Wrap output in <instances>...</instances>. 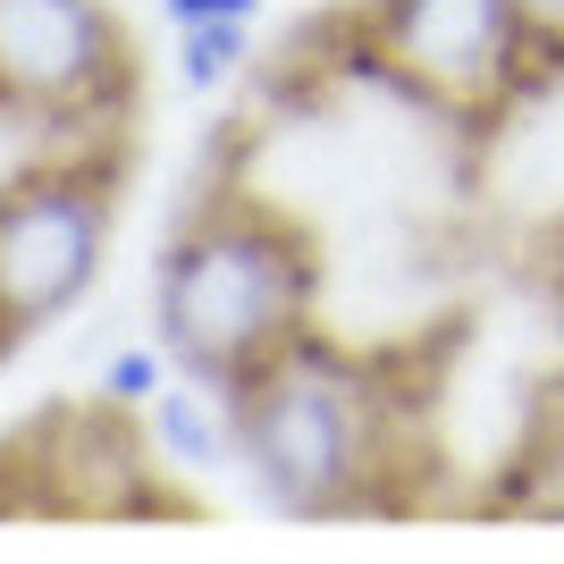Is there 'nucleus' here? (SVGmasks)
Wrapping results in <instances>:
<instances>
[{
	"instance_id": "10",
	"label": "nucleus",
	"mask_w": 564,
	"mask_h": 564,
	"mask_svg": "<svg viewBox=\"0 0 564 564\" xmlns=\"http://www.w3.org/2000/svg\"><path fill=\"white\" fill-rule=\"evenodd\" d=\"M169 34L177 25H212V18H261V0H161Z\"/></svg>"
},
{
	"instance_id": "5",
	"label": "nucleus",
	"mask_w": 564,
	"mask_h": 564,
	"mask_svg": "<svg viewBox=\"0 0 564 564\" xmlns=\"http://www.w3.org/2000/svg\"><path fill=\"white\" fill-rule=\"evenodd\" d=\"M135 34L110 0H0V127L25 143L127 135Z\"/></svg>"
},
{
	"instance_id": "8",
	"label": "nucleus",
	"mask_w": 564,
	"mask_h": 564,
	"mask_svg": "<svg viewBox=\"0 0 564 564\" xmlns=\"http://www.w3.org/2000/svg\"><path fill=\"white\" fill-rule=\"evenodd\" d=\"M169 379H177V362H169V346L152 337V346H118L110 362H101L94 397H101V404H118V413H143V404L161 397Z\"/></svg>"
},
{
	"instance_id": "11",
	"label": "nucleus",
	"mask_w": 564,
	"mask_h": 564,
	"mask_svg": "<svg viewBox=\"0 0 564 564\" xmlns=\"http://www.w3.org/2000/svg\"><path fill=\"white\" fill-rule=\"evenodd\" d=\"M9 354H18V337H9V329H0V362H9Z\"/></svg>"
},
{
	"instance_id": "9",
	"label": "nucleus",
	"mask_w": 564,
	"mask_h": 564,
	"mask_svg": "<svg viewBox=\"0 0 564 564\" xmlns=\"http://www.w3.org/2000/svg\"><path fill=\"white\" fill-rule=\"evenodd\" d=\"M522 34H531V59H540V76L556 85L564 76V0H514Z\"/></svg>"
},
{
	"instance_id": "2",
	"label": "nucleus",
	"mask_w": 564,
	"mask_h": 564,
	"mask_svg": "<svg viewBox=\"0 0 564 564\" xmlns=\"http://www.w3.org/2000/svg\"><path fill=\"white\" fill-rule=\"evenodd\" d=\"M236 413V464L279 514H354L371 489H388L397 464V404L388 371L371 354L329 346L304 329L279 362H261L228 397Z\"/></svg>"
},
{
	"instance_id": "1",
	"label": "nucleus",
	"mask_w": 564,
	"mask_h": 564,
	"mask_svg": "<svg viewBox=\"0 0 564 564\" xmlns=\"http://www.w3.org/2000/svg\"><path fill=\"white\" fill-rule=\"evenodd\" d=\"M321 312V253L304 219L261 194H194L152 261V337L169 362L219 397H236L261 362H279Z\"/></svg>"
},
{
	"instance_id": "6",
	"label": "nucleus",
	"mask_w": 564,
	"mask_h": 564,
	"mask_svg": "<svg viewBox=\"0 0 564 564\" xmlns=\"http://www.w3.org/2000/svg\"><path fill=\"white\" fill-rule=\"evenodd\" d=\"M143 447L161 455V464H177L186 480L228 471V464H236V413H228V397L177 371L161 397L143 404Z\"/></svg>"
},
{
	"instance_id": "7",
	"label": "nucleus",
	"mask_w": 564,
	"mask_h": 564,
	"mask_svg": "<svg viewBox=\"0 0 564 564\" xmlns=\"http://www.w3.org/2000/svg\"><path fill=\"white\" fill-rule=\"evenodd\" d=\"M253 68V18H212V25H177V76L186 94H219Z\"/></svg>"
},
{
	"instance_id": "3",
	"label": "nucleus",
	"mask_w": 564,
	"mask_h": 564,
	"mask_svg": "<svg viewBox=\"0 0 564 564\" xmlns=\"http://www.w3.org/2000/svg\"><path fill=\"white\" fill-rule=\"evenodd\" d=\"M127 135H59L0 169V329L43 337L94 295L110 261Z\"/></svg>"
},
{
	"instance_id": "4",
	"label": "nucleus",
	"mask_w": 564,
	"mask_h": 564,
	"mask_svg": "<svg viewBox=\"0 0 564 564\" xmlns=\"http://www.w3.org/2000/svg\"><path fill=\"white\" fill-rule=\"evenodd\" d=\"M346 51L362 76L438 110L464 135H489L497 118H514L522 94L547 85L514 0H354Z\"/></svg>"
}]
</instances>
